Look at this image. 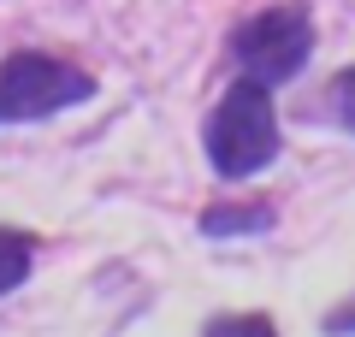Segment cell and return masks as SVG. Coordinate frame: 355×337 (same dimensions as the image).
Segmentation results:
<instances>
[{
  "label": "cell",
  "mask_w": 355,
  "mask_h": 337,
  "mask_svg": "<svg viewBox=\"0 0 355 337\" xmlns=\"http://www.w3.org/2000/svg\"><path fill=\"white\" fill-rule=\"evenodd\" d=\"M231 53H237L243 77H254V83H266V89L291 83L308 65V53H314L308 6H266V12H254L249 24L231 36Z\"/></svg>",
  "instance_id": "3957f363"
},
{
  "label": "cell",
  "mask_w": 355,
  "mask_h": 337,
  "mask_svg": "<svg viewBox=\"0 0 355 337\" xmlns=\"http://www.w3.org/2000/svg\"><path fill=\"white\" fill-rule=\"evenodd\" d=\"M326 112H331V119H338V125L355 137V65L331 77V89H326Z\"/></svg>",
  "instance_id": "52a82bcc"
},
{
  "label": "cell",
  "mask_w": 355,
  "mask_h": 337,
  "mask_svg": "<svg viewBox=\"0 0 355 337\" xmlns=\"http://www.w3.org/2000/svg\"><path fill=\"white\" fill-rule=\"evenodd\" d=\"M30 266H36V237L30 231H0V296L24 284Z\"/></svg>",
  "instance_id": "5b68a950"
},
{
  "label": "cell",
  "mask_w": 355,
  "mask_h": 337,
  "mask_svg": "<svg viewBox=\"0 0 355 337\" xmlns=\"http://www.w3.org/2000/svg\"><path fill=\"white\" fill-rule=\"evenodd\" d=\"M202 337H279V325L266 320V313H219Z\"/></svg>",
  "instance_id": "8992f818"
},
{
  "label": "cell",
  "mask_w": 355,
  "mask_h": 337,
  "mask_svg": "<svg viewBox=\"0 0 355 337\" xmlns=\"http://www.w3.org/2000/svg\"><path fill=\"white\" fill-rule=\"evenodd\" d=\"M207 160L219 178H249L279 160V112H272L266 83L237 77L219 95L214 119H207Z\"/></svg>",
  "instance_id": "6da1fadb"
},
{
  "label": "cell",
  "mask_w": 355,
  "mask_h": 337,
  "mask_svg": "<svg viewBox=\"0 0 355 337\" xmlns=\"http://www.w3.org/2000/svg\"><path fill=\"white\" fill-rule=\"evenodd\" d=\"M266 225H272V201H225L202 213L207 237H237V231H266Z\"/></svg>",
  "instance_id": "277c9868"
},
{
  "label": "cell",
  "mask_w": 355,
  "mask_h": 337,
  "mask_svg": "<svg viewBox=\"0 0 355 337\" xmlns=\"http://www.w3.org/2000/svg\"><path fill=\"white\" fill-rule=\"evenodd\" d=\"M326 331H331V337H349V331H355V308H338V313H326Z\"/></svg>",
  "instance_id": "ba28073f"
},
{
  "label": "cell",
  "mask_w": 355,
  "mask_h": 337,
  "mask_svg": "<svg viewBox=\"0 0 355 337\" xmlns=\"http://www.w3.org/2000/svg\"><path fill=\"white\" fill-rule=\"evenodd\" d=\"M95 95V77L71 60H53V53H12L0 60V125L6 119H48L60 107Z\"/></svg>",
  "instance_id": "7a4b0ae2"
}]
</instances>
